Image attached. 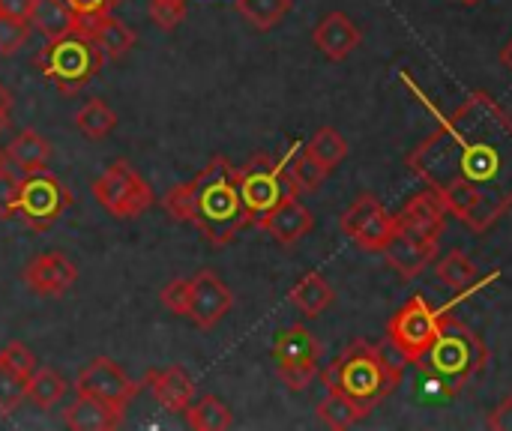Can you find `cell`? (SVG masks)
Returning <instances> with one entry per match:
<instances>
[{"mask_svg": "<svg viewBox=\"0 0 512 431\" xmlns=\"http://www.w3.org/2000/svg\"><path fill=\"white\" fill-rule=\"evenodd\" d=\"M6 156L12 165H18L21 171H39V168H48V159H51V144L33 132V129H24L18 132L9 144H6Z\"/></svg>", "mask_w": 512, "mask_h": 431, "instance_id": "24", "label": "cell"}, {"mask_svg": "<svg viewBox=\"0 0 512 431\" xmlns=\"http://www.w3.org/2000/svg\"><path fill=\"white\" fill-rule=\"evenodd\" d=\"M30 3L33 0H0V12L3 15H12V18H24L30 15Z\"/></svg>", "mask_w": 512, "mask_h": 431, "instance_id": "41", "label": "cell"}, {"mask_svg": "<svg viewBox=\"0 0 512 431\" xmlns=\"http://www.w3.org/2000/svg\"><path fill=\"white\" fill-rule=\"evenodd\" d=\"M162 207L177 222H192L210 246H228L249 225L237 186V168L225 156L210 159L195 180L168 189Z\"/></svg>", "mask_w": 512, "mask_h": 431, "instance_id": "2", "label": "cell"}, {"mask_svg": "<svg viewBox=\"0 0 512 431\" xmlns=\"http://www.w3.org/2000/svg\"><path fill=\"white\" fill-rule=\"evenodd\" d=\"M72 204V195L66 186L45 168L27 171V177L18 186V201H15V216H21L33 231H48L63 210Z\"/></svg>", "mask_w": 512, "mask_h": 431, "instance_id": "9", "label": "cell"}, {"mask_svg": "<svg viewBox=\"0 0 512 431\" xmlns=\"http://www.w3.org/2000/svg\"><path fill=\"white\" fill-rule=\"evenodd\" d=\"M459 3H465V6H477L480 0H459Z\"/></svg>", "mask_w": 512, "mask_h": 431, "instance_id": "45", "label": "cell"}, {"mask_svg": "<svg viewBox=\"0 0 512 431\" xmlns=\"http://www.w3.org/2000/svg\"><path fill=\"white\" fill-rule=\"evenodd\" d=\"M27 33H30V24L24 18H12L0 12V54L3 57L15 54L27 42Z\"/></svg>", "mask_w": 512, "mask_h": 431, "instance_id": "35", "label": "cell"}, {"mask_svg": "<svg viewBox=\"0 0 512 431\" xmlns=\"http://www.w3.org/2000/svg\"><path fill=\"white\" fill-rule=\"evenodd\" d=\"M27 24L45 42H54V39H63V36L75 33L78 18H75V12L63 0H33L30 3V15H27Z\"/></svg>", "mask_w": 512, "mask_h": 431, "instance_id": "21", "label": "cell"}, {"mask_svg": "<svg viewBox=\"0 0 512 431\" xmlns=\"http://www.w3.org/2000/svg\"><path fill=\"white\" fill-rule=\"evenodd\" d=\"M75 390H78L81 396H90V399H96V402H102V405H108V408H114V411L123 414L126 405L138 396L141 387H138L114 360L96 357V360H90V363L78 372Z\"/></svg>", "mask_w": 512, "mask_h": 431, "instance_id": "12", "label": "cell"}, {"mask_svg": "<svg viewBox=\"0 0 512 431\" xmlns=\"http://www.w3.org/2000/svg\"><path fill=\"white\" fill-rule=\"evenodd\" d=\"M387 258V264L402 276V279H417L426 267H432L435 255H438V240L411 234V231H393L387 249L381 252Z\"/></svg>", "mask_w": 512, "mask_h": 431, "instance_id": "15", "label": "cell"}, {"mask_svg": "<svg viewBox=\"0 0 512 431\" xmlns=\"http://www.w3.org/2000/svg\"><path fill=\"white\" fill-rule=\"evenodd\" d=\"M93 195L117 219H135L153 204V189L123 159L108 165V171L93 180Z\"/></svg>", "mask_w": 512, "mask_h": 431, "instance_id": "10", "label": "cell"}, {"mask_svg": "<svg viewBox=\"0 0 512 431\" xmlns=\"http://www.w3.org/2000/svg\"><path fill=\"white\" fill-rule=\"evenodd\" d=\"M144 384L147 390L153 393V399L171 411V414H183L189 405H192V396H195V384L192 378L186 375L183 366H168V369H150L144 375Z\"/></svg>", "mask_w": 512, "mask_h": 431, "instance_id": "18", "label": "cell"}, {"mask_svg": "<svg viewBox=\"0 0 512 431\" xmlns=\"http://www.w3.org/2000/svg\"><path fill=\"white\" fill-rule=\"evenodd\" d=\"M336 300L333 285L321 276V273H306L294 288H291V303L306 315V318H318L324 315Z\"/></svg>", "mask_w": 512, "mask_h": 431, "instance_id": "23", "label": "cell"}, {"mask_svg": "<svg viewBox=\"0 0 512 431\" xmlns=\"http://www.w3.org/2000/svg\"><path fill=\"white\" fill-rule=\"evenodd\" d=\"M294 0H237V12L255 27V30H273L288 12Z\"/></svg>", "mask_w": 512, "mask_h": 431, "instance_id": "29", "label": "cell"}, {"mask_svg": "<svg viewBox=\"0 0 512 431\" xmlns=\"http://www.w3.org/2000/svg\"><path fill=\"white\" fill-rule=\"evenodd\" d=\"M303 150H306V156H309L324 174H330V171H336V168L345 162V156H348V141H345L333 126H321V129L303 144Z\"/></svg>", "mask_w": 512, "mask_h": 431, "instance_id": "25", "label": "cell"}, {"mask_svg": "<svg viewBox=\"0 0 512 431\" xmlns=\"http://www.w3.org/2000/svg\"><path fill=\"white\" fill-rule=\"evenodd\" d=\"M435 276L447 288H453V291H468V288L477 285V267H474V261L462 249H453L450 255H444L435 264Z\"/></svg>", "mask_w": 512, "mask_h": 431, "instance_id": "28", "label": "cell"}, {"mask_svg": "<svg viewBox=\"0 0 512 431\" xmlns=\"http://www.w3.org/2000/svg\"><path fill=\"white\" fill-rule=\"evenodd\" d=\"M66 390H69V384L54 369H39L36 366V372L27 378V402H33L42 411H51L54 405H60Z\"/></svg>", "mask_w": 512, "mask_h": 431, "instance_id": "26", "label": "cell"}, {"mask_svg": "<svg viewBox=\"0 0 512 431\" xmlns=\"http://www.w3.org/2000/svg\"><path fill=\"white\" fill-rule=\"evenodd\" d=\"M486 426L492 431H512V393L498 405V408H492Z\"/></svg>", "mask_w": 512, "mask_h": 431, "instance_id": "40", "label": "cell"}, {"mask_svg": "<svg viewBox=\"0 0 512 431\" xmlns=\"http://www.w3.org/2000/svg\"><path fill=\"white\" fill-rule=\"evenodd\" d=\"M324 384L330 393L345 396L360 411L372 414L381 402H387L402 384V366H396L381 345L357 339L351 342L324 372Z\"/></svg>", "mask_w": 512, "mask_h": 431, "instance_id": "3", "label": "cell"}, {"mask_svg": "<svg viewBox=\"0 0 512 431\" xmlns=\"http://www.w3.org/2000/svg\"><path fill=\"white\" fill-rule=\"evenodd\" d=\"M486 363H489L486 342L468 324L444 315L435 345L426 351V357L417 366L423 369V378L435 384L444 399H453L471 387V381L486 369Z\"/></svg>", "mask_w": 512, "mask_h": 431, "instance_id": "4", "label": "cell"}, {"mask_svg": "<svg viewBox=\"0 0 512 431\" xmlns=\"http://www.w3.org/2000/svg\"><path fill=\"white\" fill-rule=\"evenodd\" d=\"M234 306V297L228 291V285L210 273V270H201L195 279H192V303H189V321L201 330H213Z\"/></svg>", "mask_w": 512, "mask_h": 431, "instance_id": "14", "label": "cell"}, {"mask_svg": "<svg viewBox=\"0 0 512 431\" xmlns=\"http://www.w3.org/2000/svg\"><path fill=\"white\" fill-rule=\"evenodd\" d=\"M105 54L81 33H69L63 39L48 42L39 57L36 66L42 69V75L48 81L57 84L60 93H78L99 69H102Z\"/></svg>", "mask_w": 512, "mask_h": 431, "instance_id": "6", "label": "cell"}, {"mask_svg": "<svg viewBox=\"0 0 512 431\" xmlns=\"http://www.w3.org/2000/svg\"><path fill=\"white\" fill-rule=\"evenodd\" d=\"M75 33L87 36L105 57H123L135 45V30L126 27L120 18L108 15H93V18H78Z\"/></svg>", "mask_w": 512, "mask_h": 431, "instance_id": "20", "label": "cell"}, {"mask_svg": "<svg viewBox=\"0 0 512 431\" xmlns=\"http://www.w3.org/2000/svg\"><path fill=\"white\" fill-rule=\"evenodd\" d=\"M315 219H312V210L300 201V198H288L282 201L276 210H270L264 219H261V231H267L270 237H276V243L282 246H294L297 240H303L309 231H312Z\"/></svg>", "mask_w": 512, "mask_h": 431, "instance_id": "19", "label": "cell"}, {"mask_svg": "<svg viewBox=\"0 0 512 431\" xmlns=\"http://www.w3.org/2000/svg\"><path fill=\"white\" fill-rule=\"evenodd\" d=\"M75 126H78L87 138L99 141V138H105V135L117 126V114H114V108H111L105 99H90V102L75 114Z\"/></svg>", "mask_w": 512, "mask_h": 431, "instance_id": "30", "label": "cell"}, {"mask_svg": "<svg viewBox=\"0 0 512 431\" xmlns=\"http://www.w3.org/2000/svg\"><path fill=\"white\" fill-rule=\"evenodd\" d=\"M18 186H21V180H18V177H12L9 171H0V219L15 216Z\"/></svg>", "mask_w": 512, "mask_h": 431, "instance_id": "38", "label": "cell"}, {"mask_svg": "<svg viewBox=\"0 0 512 431\" xmlns=\"http://www.w3.org/2000/svg\"><path fill=\"white\" fill-rule=\"evenodd\" d=\"M237 186H240L243 207L249 213V225H255V228L282 201L300 195V189L294 186V180L288 174V153L282 159L255 156L249 165H243L237 171Z\"/></svg>", "mask_w": 512, "mask_h": 431, "instance_id": "5", "label": "cell"}, {"mask_svg": "<svg viewBox=\"0 0 512 431\" xmlns=\"http://www.w3.org/2000/svg\"><path fill=\"white\" fill-rule=\"evenodd\" d=\"M369 414L366 411H360L354 402H348L345 396H339V393H330L321 405H318V420L327 426V429H351V426H357L360 420H366Z\"/></svg>", "mask_w": 512, "mask_h": 431, "instance_id": "31", "label": "cell"}, {"mask_svg": "<svg viewBox=\"0 0 512 431\" xmlns=\"http://www.w3.org/2000/svg\"><path fill=\"white\" fill-rule=\"evenodd\" d=\"M186 426L198 431H225L234 426V417L228 411V405L216 396H204L201 402L189 405L186 411Z\"/></svg>", "mask_w": 512, "mask_h": 431, "instance_id": "27", "label": "cell"}, {"mask_svg": "<svg viewBox=\"0 0 512 431\" xmlns=\"http://www.w3.org/2000/svg\"><path fill=\"white\" fill-rule=\"evenodd\" d=\"M24 399H27V375H21L15 366H9L0 357V414L3 417L15 414Z\"/></svg>", "mask_w": 512, "mask_h": 431, "instance_id": "32", "label": "cell"}, {"mask_svg": "<svg viewBox=\"0 0 512 431\" xmlns=\"http://www.w3.org/2000/svg\"><path fill=\"white\" fill-rule=\"evenodd\" d=\"M63 3L75 12V18H93V15H108L123 0H63Z\"/></svg>", "mask_w": 512, "mask_h": 431, "instance_id": "39", "label": "cell"}, {"mask_svg": "<svg viewBox=\"0 0 512 431\" xmlns=\"http://www.w3.org/2000/svg\"><path fill=\"white\" fill-rule=\"evenodd\" d=\"M21 279L39 297H63L78 282V267L63 252H42L27 261Z\"/></svg>", "mask_w": 512, "mask_h": 431, "instance_id": "13", "label": "cell"}, {"mask_svg": "<svg viewBox=\"0 0 512 431\" xmlns=\"http://www.w3.org/2000/svg\"><path fill=\"white\" fill-rule=\"evenodd\" d=\"M312 42L327 60H345L351 51L360 48L363 33L345 12H330V15H324L318 21V27L312 33Z\"/></svg>", "mask_w": 512, "mask_h": 431, "instance_id": "17", "label": "cell"}, {"mask_svg": "<svg viewBox=\"0 0 512 431\" xmlns=\"http://www.w3.org/2000/svg\"><path fill=\"white\" fill-rule=\"evenodd\" d=\"M150 18L162 30H174L186 18V0H150Z\"/></svg>", "mask_w": 512, "mask_h": 431, "instance_id": "36", "label": "cell"}, {"mask_svg": "<svg viewBox=\"0 0 512 431\" xmlns=\"http://www.w3.org/2000/svg\"><path fill=\"white\" fill-rule=\"evenodd\" d=\"M288 174H291V180H294V186L300 189V192H315L321 183H324V171L306 156V150H297V144L288 150Z\"/></svg>", "mask_w": 512, "mask_h": 431, "instance_id": "33", "label": "cell"}, {"mask_svg": "<svg viewBox=\"0 0 512 431\" xmlns=\"http://www.w3.org/2000/svg\"><path fill=\"white\" fill-rule=\"evenodd\" d=\"M273 363L282 378V384L294 393L306 390L312 378L321 369V345L318 339L303 327L294 324L288 330H279L273 339Z\"/></svg>", "mask_w": 512, "mask_h": 431, "instance_id": "8", "label": "cell"}, {"mask_svg": "<svg viewBox=\"0 0 512 431\" xmlns=\"http://www.w3.org/2000/svg\"><path fill=\"white\" fill-rule=\"evenodd\" d=\"M123 420L120 411L90 399V396H81L63 411V426H69L72 431H105V429H117Z\"/></svg>", "mask_w": 512, "mask_h": 431, "instance_id": "22", "label": "cell"}, {"mask_svg": "<svg viewBox=\"0 0 512 431\" xmlns=\"http://www.w3.org/2000/svg\"><path fill=\"white\" fill-rule=\"evenodd\" d=\"M501 63H504V66L512 72V39L504 45V51H501Z\"/></svg>", "mask_w": 512, "mask_h": 431, "instance_id": "43", "label": "cell"}, {"mask_svg": "<svg viewBox=\"0 0 512 431\" xmlns=\"http://www.w3.org/2000/svg\"><path fill=\"white\" fill-rule=\"evenodd\" d=\"M444 219H447V207L444 201L432 192V189H420L399 213H396V228L399 231H411L429 240H438L444 231Z\"/></svg>", "mask_w": 512, "mask_h": 431, "instance_id": "16", "label": "cell"}, {"mask_svg": "<svg viewBox=\"0 0 512 431\" xmlns=\"http://www.w3.org/2000/svg\"><path fill=\"white\" fill-rule=\"evenodd\" d=\"M405 165L450 216L486 234L512 210V114L492 93L474 90L438 120Z\"/></svg>", "mask_w": 512, "mask_h": 431, "instance_id": "1", "label": "cell"}, {"mask_svg": "<svg viewBox=\"0 0 512 431\" xmlns=\"http://www.w3.org/2000/svg\"><path fill=\"white\" fill-rule=\"evenodd\" d=\"M0 171H9V156H6L3 147H0Z\"/></svg>", "mask_w": 512, "mask_h": 431, "instance_id": "44", "label": "cell"}, {"mask_svg": "<svg viewBox=\"0 0 512 431\" xmlns=\"http://www.w3.org/2000/svg\"><path fill=\"white\" fill-rule=\"evenodd\" d=\"M159 303H162L168 312L186 318V315H189V303H192V279H174V282H168V285L159 291Z\"/></svg>", "mask_w": 512, "mask_h": 431, "instance_id": "34", "label": "cell"}, {"mask_svg": "<svg viewBox=\"0 0 512 431\" xmlns=\"http://www.w3.org/2000/svg\"><path fill=\"white\" fill-rule=\"evenodd\" d=\"M444 315L447 312L435 309L426 297L414 294L390 318L387 339L405 363H420L426 357V351L435 345L441 324H444Z\"/></svg>", "mask_w": 512, "mask_h": 431, "instance_id": "7", "label": "cell"}, {"mask_svg": "<svg viewBox=\"0 0 512 431\" xmlns=\"http://www.w3.org/2000/svg\"><path fill=\"white\" fill-rule=\"evenodd\" d=\"M9 114H12V93L6 84H0V126L9 123Z\"/></svg>", "mask_w": 512, "mask_h": 431, "instance_id": "42", "label": "cell"}, {"mask_svg": "<svg viewBox=\"0 0 512 431\" xmlns=\"http://www.w3.org/2000/svg\"><path fill=\"white\" fill-rule=\"evenodd\" d=\"M342 231L363 249V252H384L393 231H396V216L387 213V207L363 192L357 201L342 213Z\"/></svg>", "mask_w": 512, "mask_h": 431, "instance_id": "11", "label": "cell"}, {"mask_svg": "<svg viewBox=\"0 0 512 431\" xmlns=\"http://www.w3.org/2000/svg\"><path fill=\"white\" fill-rule=\"evenodd\" d=\"M0 357H3L9 366H15L21 375H27V378H30V375L36 372V366H39V363H36V357H33V351H30V348H24L21 342L6 345V348L0 351Z\"/></svg>", "mask_w": 512, "mask_h": 431, "instance_id": "37", "label": "cell"}]
</instances>
